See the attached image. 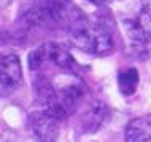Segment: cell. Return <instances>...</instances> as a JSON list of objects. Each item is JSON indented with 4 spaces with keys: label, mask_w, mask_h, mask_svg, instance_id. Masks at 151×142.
<instances>
[{
    "label": "cell",
    "mask_w": 151,
    "mask_h": 142,
    "mask_svg": "<svg viewBox=\"0 0 151 142\" xmlns=\"http://www.w3.org/2000/svg\"><path fill=\"white\" fill-rule=\"evenodd\" d=\"M35 91L42 99L43 107L59 120H64L76 110L86 88L80 78L50 80L46 75H42L35 80Z\"/></svg>",
    "instance_id": "1"
},
{
    "label": "cell",
    "mask_w": 151,
    "mask_h": 142,
    "mask_svg": "<svg viewBox=\"0 0 151 142\" xmlns=\"http://www.w3.org/2000/svg\"><path fill=\"white\" fill-rule=\"evenodd\" d=\"M68 35L73 45L88 54L108 56L115 50L111 30L97 19L81 16L68 29Z\"/></svg>",
    "instance_id": "2"
},
{
    "label": "cell",
    "mask_w": 151,
    "mask_h": 142,
    "mask_svg": "<svg viewBox=\"0 0 151 142\" xmlns=\"http://www.w3.org/2000/svg\"><path fill=\"white\" fill-rule=\"evenodd\" d=\"M81 16V11L72 0H38L27 8L26 21L37 27H67L68 30Z\"/></svg>",
    "instance_id": "3"
},
{
    "label": "cell",
    "mask_w": 151,
    "mask_h": 142,
    "mask_svg": "<svg viewBox=\"0 0 151 142\" xmlns=\"http://www.w3.org/2000/svg\"><path fill=\"white\" fill-rule=\"evenodd\" d=\"M29 67L34 72H43L48 69L75 74L78 64L73 56L59 43H45L29 54Z\"/></svg>",
    "instance_id": "4"
},
{
    "label": "cell",
    "mask_w": 151,
    "mask_h": 142,
    "mask_svg": "<svg viewBox=\"0 0 151 142\" xmlns=\"http://www.w3.org/2000/svg\"><path fill=\"white\" fill-rule=\"evenodd\" d=\"M59 123L60 120L45 107L30 112L27 118V128L35 142H58Z\"/></svg>",
    "instance_id": "5"
},
{
    "label": "cell",
    "mask_w": 151,
    "mask_h": 142,
    "mask_svg": "<svg viewBox=\"0 0 151 142\" xmlns=\"http://www.w3.org/2000/svg\"><path fill=\"white\" fill-rule=\"evenodd\" d=\"M22 83L21 61L13 53H0V96H8Z\"/></svg>",
    "instance_id": "6"
},
{
    "label": "cell",
    "mask_w": 151,
    "mask_h": 142,
    "mask_svg": "<svg viewBox=\"0 0 151 142\" xmlns=\"http://www.w3.org/2000/svg\"><path fill=\"white\" fill-rule=\"evenodd\" d=\"M126 142H151V113L130 120L124 131Z\"/></svg>",
    "instance_id": "7"
},
{
    "label": "cell",
    "mask_w": 151,
    "mask_h": 142,
    "mask_svg": "<svg viewBox=\"0 0 151 142\" xmlns=\"http://www.w3.org/2000/svg\"><path fill=\"white\" fill-rule=\"evenodd\" d=\"M132 34L138 40H151V0H140V10L134 19Z\"/></svg>",
    "instance_id": "8"
},
{
    "label": "cell",
    "mask_w": 151,
    "mask_h": 142,
    "mask_svg": "<svg viewBox=\"0 0 151 142\" xmlns=\"http://www.w3.org/2000/svg\"><path fill=\"white\" fill-rule=\"evenodd\" d=\"M107 115H108V109L105 105V102L94 101L83 115V129L88 133L97 131L102 126V123L105 121Z\"/></svg>",
    "instance_id": "9"
},
{
    "label": "cell",
    "mask_w": 151,
    "mask_h": 142,
    "mask_svg": "<svg viewBox=\"0 0 151 142\" xmlns=\"http://www.w3.org/2000/svg\"><path fill=\"white\" fill-rule=\"evenodd\" d=\"M118 86L119 91L126 96L134 94L138 86V72L137 69H127V70L121 72L118 77Z\"/></svg>",
    "instance_id": "10"
},
{
    "label": "cell",
    "mask_w": 151,
    "mask_h": 142,
    "mask_svg": "<svg viewBox=\"0 0 151 142\" xmlns=\"http://www.w3.org/2000/svg\"><path fill=\"white\" fill-rule=\"evenodd\" d=\"M89 2H92L94 5H107V3L113 2V0H89Z\"/></svg>",
    "instance_id": "11"
}]
</instances>
